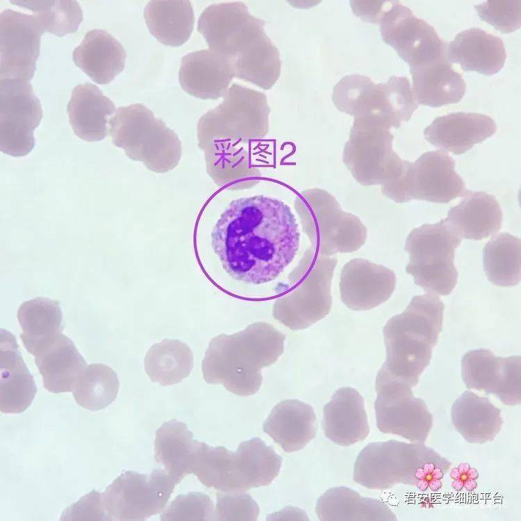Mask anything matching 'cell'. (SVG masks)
<instances>
[{
	"label": "cell",
	"instance_id": "1",
	"mask_svg": "<svg viewBox=\"0 0 521 521\" xmlns=\"http://www.w3.org/2000/svg\"><path fill=\"white\" fill-rule=\"evenodd\" d=\"M211 240L227 274L258 285L276 279L293 260L300 233L286 204L256 195L232 201L215 224Z\"/></svg>",
	"mask_w": 521,
	"mask_h": 521
},
{
	"label": "cell",
	"instance_id": "2",
	"mask_svg": "<svg viewBox=\"0 0 521 521\" xmlns=\"http://www.w3.org/2000/svg\"><path fill=\"white\" fill-rule=\"evenodd\" d=\"M286 336L269 323L255 322L237 333L213 338L201 362L204 380L242 397L256 394L263 368L277 361Z\"/></svg>",
	"mask_w": 521,
	"mask_h": 521
},
{
	"label": "cell",
	"instance_id": "3",
	"mask_svg": "<svg viewBox=\"0 0 521 521\" xmlns=\"http://www.w3.org/2000/svg\"><path fill=\"white\" fill-rule=\"evenodd\" d=\"M444 304L436 295L414 296L405 310L383 327L387 374L411 388L430 363L443 329Z\"/></svg>",
	"mask_w": 521,
	"mask_h": 521
},
{
	"label": "cell",
	"instance_id": "4",
	"mask_svg": "<svg viewBox=\"0 0 521 521\" xmlns=\"http://www.w3.org/2000/svg\"><path fill=\"white\" fill-rule=\"evenodd\" d=\"M450 466L447 458L423 443L390 440L371 443L360 452L353 479L369 489L386 490L403 483L437 490Z\"/></svg>",
	"mask_w": 521,
	"mask_h": 521
},
{
	"label": "cell",
	"instance_id": "5",
	"mask_svg": "<svg viewBox=\"0 0 521 521\" xmlns=\"http://www.w3.org/2000/svg\"><path fill=\"white\" fill-rule=\"evenodd\" d=\"M280 468L278 454L259 438L240 443L235 452L201 442L192 474L206 487L243 491L270 485Z\"/></svg>",
	"mask_w": 521,
	"mask_h": 521
},
{
	"label": "cell",
	"instance_id": "6",
	"mask_svg": "<svg viewBox=\"0 0 521 521\" xmlns=\"http://www.w3.org/2000/svg\"><path fill=\"white\" fill-rule=\"evenodd\" d=\"M332 101L340 112L354 118L375 117L399 129L418 108L408 79L392 76L374 83L368 76L349 74L333 87Z\"/></svg>",
	"mask_w": 521,
	"mask_h": 521
},
{
	"label": "cell",
	"instance_id": "7",
	"mask_svg": "<svg viewBox=\"0 0 521 521\" xmlns=\"http://www.w3.org/2000/svg\"><path fill=\"white\" fill-rule=\"evenodd\" d=\"M461 240L445 219L413 229L404 247L409 255L406 272L427 293L448 295L458 281L454 262Z\"/></svg>",
	"mask_w": 521,
	"mask_h": 521
},
{
	"label": "cell",
	"instance_id": "8",
	"mask_svg": "<svg viewBox=\"0 0 521 521\" xmlns=\"http://www.w3.org/2000/svg\"><path fill=\"white\" fill-rule=\"evenodd\" d=\"M290 279L291 287L278 298L273 317L296 331L306 329L326 317L332 306L331 279L335 259L310 258Z\"/></svg>",
	"mask_w": 521,
	"mask_h": 521
},
{
	"label": "cell",
	"instance_id": "9",
	"mask_svg": "<svg viewBox=\"0 0 521 521\" xmlns=\"http://www.w3.org/2000/svg\"><path fill=\"white\" fill-rule=\"evenodd\" d=\"M176 484L164 469L126 470L101 493L109 520L142 521L164 510Z\"/></svg>",
	"mask_w": 521,
	"mask_h": 521
},
{
	"label": "cell",
	"instance_id": "10",
	"mask_svg": "<svg viewBox=\"0 0 521 521\" xmlns=\"http://www.w3.org/2000/svg\"><path fill=\"white\" fill-rule=\"evenodd\" d=\"M113 143L132 159L154 167L172 153L176 140L165 123L141 103L119 106L108 122Z\"/></svg>",
	"mask_w": 521,
	"mask_h": 521
},
{
	"label": "cell",
	"instance_id": "11",
	"mask_svg": "<svg viewBox=\"0 0 521 521\" xmlns=\"http://www.w3.org/2000/svg\"><path fill=\"white\" fill-rule=\"evenodd\" d=\"M374 407L377 427L383 433L424 443L433 426V415L411 387L379 370L375 381Z\"/></svg>",
	"mask_w": 521,
	"mask_h": 521
},
{
	"label": "cell",
	"instance_id": "12",
	"mask_svg": "<svg viewBox=\"0 0 521 521\" xmlns=\"http://www.w3.org/2000/svg\"><path fill=\"white\" fill-rule=\"evenodd\" d=\"M382 40L410 67L447 56V44L434 28L398 1H388L378 23Z\"/></svg>",
	"mask_w": 521,
	"mask_h": 521
},
{
	"label": "cell",
	"instance_id": "13",
	"mask_svg": "<svg viewBox=\"0 0 521 521\" xmlns=\"http://www.w3.org/2000/svg\"><path fill=\"white\" fill-rule=\"evenodd\" d=\"M265 24L243 2H224L210 4L202 11L197 31L208 49L233 60L266 35Z\"/></svg>",
	"mask_w": 521,
	"mask_h": 521
},
{
	"label": "cell",
	"instance_id": "14",
	"mask_svg": "<svg viewBox=\"0 0 521 521\" xmlns=\"http://www.w3.org/2000/svg\"><path fill=\"white\" fill-rule=\"evenodd\" d=\"M42 108L30 81L0 79V149L14 157L28 155L35 147L34 131Z\"/></svg>",
	"mask_w": 521,
	"mask_h": 521
},
{
	"label": "cell",
	"instance_id": "15",
	"mask_svg": "<svg viewBox=\"0 0 521 521\" xmlns=\"http://www.w3.org/2000/svg\"><path fill=\"white\" fill-rule=\"evenodd\" d=\"M392 128L375 117L354 118L345 155L354 162L363 183H384L402 169L404 160L392 150Z\"/></svg>",
	"mask_w": 521,
	"mask_h": 521
},
{
	"label": "cell",
	"instance_id": "16",
	"mask_svg": "<svg viewBox=\"0 0 521 521\" xmlns=\"http://www.w3.org/2000/svg\"><path fill=\"white\" fill-rule=\"evenodd\" d=\"M455 162L446 152L430 151L415 162L408 160L404 171L401 203L413 199L448 203L470 190L455 171Z\"/></svg>",
	"mask_w": 521,
	"mask_h": 521
},
{
	"label": "cell",
	"instance_id": "17",
	"mask_svg": "<svg viewBox=\"0 0 521 521\" xmlns=\"http://www.w3.org/2000/svg\"><path fill=\"white\" fill-rule=\"evenodd\" d=\"M44 32L32 15L6 9L0 15V79L30 81Z\"/></svg>",
	"mask_w": 521,
	"mask_h": 521
},
{
	"label": "cell",
	"instance_id": "18",
	"mask_svg": "<svg viewBox=\"0 0 521 521\" xmlns=\"http://www.w3.org/2000/svg\"><path fill=\"white\" fill-rule=\"evenodd\" d=\"M223 101L199 119L202 133L231 130L247 136L266 133L270 108L266 95L260 91L232 83Z\"/></svg>",
	"mask_w": 521,
	"mask_h": 521
},
{
	"label": "cell",
	"instance_id": "19",
	"mask_svg": "<svg viewBox=\"0 0 521 521\" xmlns=\"http://www.w3.org/2000/svg\"><path fill=\"white\" fill-rule=\"evenodd\" d=\"M520 355L497 356L488 349L470 350L461 360V376L467 388L494 395L508 406L520 404Z\"/></svg>",
	"mask_w": 521,
	"mask_h": 521
},
{
	"label": "cell",
	"instance_id": "20",
	"mask_svg": "<svg viewBox=\"0 0 521 521\" xmlns=\"http://www.w3.org/2000/svg\"><path fill=\"white\" fill-rule=\"evenodd\" d=\"M341 300L351 310L367 311L386 302L396 286L393 271L356 258L345 265L340 281Z\"/></svg>",
	"mask_w": 521,
	"mask_h": 521
},
{
	"label": "cell",
	"instance_id": "21",
	"mask_svg": "<svg viewBox=\"0 0 521 521\" xmlns=\"http://www.w3.org/2000/svg\"><path fill=\"white\" fill-rule=\"evenodd\" d=\"M233 78L231 60L210 49L188 53L181 60L179 84L194 97L203 100L223 97Z\"/></svg>",
	"mask_w": 521,
	"mask_h": 521
},
{
	"label": "cell",
	"instance_id": "22",
	"mask_svg": "<svg viewBox=\"0 0 521 521\" xmlns=\"http://www.w3.org/2000/svg\"><path fill=\"white\" fill-rule=\"evenodd\" d=\"M497 129L495 122L486 115L456 112L436 117L423 135L443 151L460 155L493 135Z\"/></svg>",
	"mask_w": 521,
	"mask_h": 521
},
{
	"label": "cell",
	"instance_id": "23",
	"mask_svg": "<svg viewBox=\"0 0 521 521\" xmlns=\"http://www.w3.org/2000/svg\"><path fill=\"white\" fill-rule=\"evenodd\" d=\"M324 436L340 446L364 440L370 433L365 402L352 387L338 389L323 408Z\"/></svg>",
	"mask_w": 521,
	"mask_h": 521
},
{
	"label": "cell",
	"instance_id": "24",
	"mask_svg": "<svg viewBox=\"0 0 521 521\" xmlns=\"http://www.w3.org/2000/svg\"><path fill=\"white\" fill-rule=\"evenodd\" d=\"M15 337L1 330L0 411L4 413H21L33 402L37 392L33 377L20 352Z\"/></svg>",
	"mask_w": 521,
	"mask_h": 521
},
{
	"label": "cell",
	"instance_id": "25",
	"mask_svg": "<svg viewBox=\"0 0 521 521\" xmlns=\"http://www.w3.org/2000/svg\"><path fill=\"white\" fill-rule=\"evenodd\" d=\"M44 388L51 393L72 392L88 365L73 341L60 333L34 355Z\"/></svg>",
	"mask_w": 521,
	"mask_h": 521
},
{
	"label": "cell",
	"instance_id": "26",
	"mask_svg": "<svg viewBox=\"0 0 521 521\" xmlns=\"http://www.w3.org/2000/svg\"><path fill=\"white\" fill-rule=\"evenodd\" d=\"M449 63L458 64L463 71L486 76L498 73L507 56L503 41L479 28L458 33L447 47Z\"/></svg>",
	"mask_w": 521,
	"mask_h": 521
},
{
	"label": "cell",
	"instance_id": "27",
	"mask_svg": "<svg viewBox=\"0 0 521 521\" xmlns=\"http://www.w3.org/2000/svg\"><path fill=\"white\" fill-rule=\"evenodd\" d=\"M263 431L287 453L303 449L317 432L312 406L298 399L279 402L263 422Z\"/></svg>",
	"mask_w": 521,
	"mask_h": 521
},
{
	"label": "cell",
	"instance_id": "28",
	"mask_svg": "<svg viewBox=\"0 0 521 521\" xmlns=\"http://www.w3.org/2000/svg\"><path fill=\"white\" fill-rule=\"evenodd\" d=\"M126 53L114 36L104 29L94 28L85 35L74 48L75 65L99 84H108L125 67Z\"/></svg>",
	"mask_w": 521,
	"mask_h": 521
},
{
	"label": "cell",
	"instance_id": "29",
	"mask_svg": "<svg viewBox=\"0 0 521 521\" xmlns=\"http://www.w3.org/2000/svg\"><path fill=\"white\" fill-rule=\"evenodd\" d=\"M74 134L86 142L100 141L108 133V117L116 112L114 103L91 83L76 85L67 106Z\"/></svg>",
	"mask_w": 521,
	"mask_h": 521
},
{
	"label": "cell",
	"instance_id": "30",
	"mask_svg": "<svg viewBox=\"0 0 521 521\" xmlns=\"http://www.w3.org/2000/svg\"><path fill=\"white\" fill-rule=\"evenodd\" d=\"M413 92L417 104L438 108L460 102L466 84L447 56L429 63L410 67Z\"/></svg>",
	"mask_w": 521,
	"mask_h": 521
},
{
	"label": "cell",
	"instance_id": "31",
	"mask_svg": "<svg viewBox=\"0 0 521 521\" xmlns=\"http://www.w3.org/2000/svg\"><path fill=\"white\" fill-rule=\"evenodd\" d=\"M445 219L461 237L481 240L497 233L502 225V212L497 200L484 192H469Z\"/></svg>",
	"mask_w": 521,
	"mask_h": 521
},
{
	"label": "cell",
	"instance_id": "32",
	"mask_svg": "<svg viewBox=\"0 0 521 521\" xmlns=\"http://www.w3.org/2000/svg\"><path fill=\"white\" fill-rule=\"evenodd\" d=\"M200 445L185 423L170 420L156 433L154 458L177 485L193 472Z\"/></svg>",
	"mask_w": 521,
	"mask_h": 521
},
{
	"label": "cell",
	"instance_id": "33",
	"mask_svg": "<svg viewBox=\"0 0 521 521\" xmlns=\"http://www.w3.org/2000/svg\"><path fill=\"white\" fill-rule=\"evenodd\" d=\"M315 513L322 521H395L383 502L360 495L345 486L328 489L317 499Z\"/></svg>",
	"mask_w": 521,
	"mask_h": 521
},
{
	"label": "cell",
	"instance_id": "34",
	"mask_svg": "<svg viewBox=\"0 0 521 521\" xmlns=\"http://www.w3.org/2000/svg\"><path fill=\"white\" fill-rule=\"evenodd\" d=\"M451 420L468 443L483 444L494 440L503 424L500 409L488 397L464 391L452 404Z\"/></svg>",
	"mask_w": 521,
	"mask_h": 521
},
{
	"label": "cell",
	"instance_id": "35",
	"mask_svg": "<svg viewBox=\"0 0 521 521\" xmlns=\"http://www.w3.org/2000/svg\"><path fill=\"white\" fill-rule=\"evenodd\" d=\"M144 18L151 34L163 44L172 47L188 41L195 22L189 0H151L144 7Z\"/></svg>",
	"mask_w": 521,
	"mask_h": 521
},
{
	"label": "cell",
	"instance_id": "36",
	"mask_svg": "<svg viewBox=\"0 0 521 521\" xmlns=\"http://www.w3.org/2000/svg\"><path fill=\"white\" fill-rule=\"evenodd\" d=\"M17 317L22 329L21 339L26 349L33 356L63 329V315L60 302L38 297L24 301Z\"/></svg>",
	"mask_w": 521,
	"mask_h": 521
},
{
	"label": "cell",
	"instance_id": "37",
	"mask_svg": "<svg viewBox=\"0 0 521 521\" xmlns=\"http://www.w3.org/2000/svg\"><path fill=\"white\" fill-rule=\"evenodd\" d=\"M194 357L190 347L177 339H164L153 345L144 358L145 372L153 382L172 386L188 377Z\"/></svg>",
	"mask_w": 521,
	"mask_h": 521
},
{
	"label": "cell",
	"instance_id": "38",
	"mask_svg": "<svg viewBox=\"0 0 521 521\" xmlns=\"http://www.w3.org/2000/svg\"><path fill=\"white\" fill-rule=\"evenodd\" d=\"M483 263L490 283L501 287L516 286L520 280V239L505 232L493 236L483 249Z\"/></svg>",
	"mask_w": 521,
	"mask_h": 521
},
{
	"label": "cell",
	"instance_id": "39",
	"mask_svg": "<svg viewBox=\"0 0 521 521\" xmlns=\"http://www.w3.org/2000/svg\"><path fill=\"white\" fill-rule=\"evenodd\" d=\"M231 61L234 78L265 90L275 85L281 74L279 51L267 35Z\"/></svg>",
	"mask_w": 521,
	"mask_h": 521
},
{
	"label": "cell",
	"instance_id": "40",
	"mask_svg": "<svg viewBox=\"0 0 521 521\" xmlns=\"http://www.w3.org/2000/svg\"><path fill=\"white\" fill-rule=\"evenodd\" d=\"M119 381L109 366L94 363L87 366L72 391L76 402L84 408L96 411L113 403L118 394Z\"/></svg>",
	"mask_w": 521,
	"mask_h": 521
},
{
	"label": "cell",
	"instance_id": "41",
	"mask_svg": "<svg viewBox=\"0 0 521 521\" xmlns=\"http://www.w3.org/2000/svg\"><path fill=\"white\" fill-rule=\"evenodd\" d=\"M31 10L44 31L58 36L76 31L83 19V10L76 0L10 1Z\"/></svg>",
	"mask_w": 521,
	"mask_h": 521
},
{
	"label": "cell",
	"instance_id": "42",
	"mask_svg": "<svg viewBox=\"0 0 521 521\" xmlns=\"http://www.w3.org/2000/svg\"><path fill=\"white\" fill-rule=\"evenodd\" d=\"M161 520H215L214 503L200 492H190L176 496L160 515Z\"/></svg>",
	"mask_w": 521,
	"mask_h": 521
},
{
	"label": "cell",
	"instance_id": "43",
	"mask_svg": "<svg viewBox=\"0 0 521 521\" xmlns=\"http://www.w3.org/2000/svg\"><path fill=\"white\" fill-rule=\"evenodd\" d=\"M480 19L503 33H511L521 26L520 0H489L474 4Z\"/></svg>",
	"mask_w": 521,
	"mask_h": 521
},
{
	"label": "cell",
	"instance_id": "44",
	"mask_svg": "<svg viewBox=\"0 0 521 521\" xmlns=\"http://www.w3.org/2000/svg\"><path fill=\"white\" fill-rule=\"evenodd\" d=\"M260 508L252 497L243 491L220 492L217 493L215 520L255 521Z\"/></svg>",
	"mask_w": 521,
	"mask_h": 521
},
{
	"label": "cell",
	"instance_id": "45",
	"mask_svg": "<svg viewBox=\"0 0 521 521\" xmlns=\"http://www.w3.org/2000/svg\"><path fill=\"white\" fill-rule=\"evenodd\" d=\"M60 520H109L104 508L101 493L92 490L76 502L67 507Z\"/></svg>",
	"mask_w": 521,
	"mask_h": 521
},
{
	"label": "cell",
	"instance_id": "46",
	"mask_svg": "<svg viewBox=\"0 0 521 521\" xmlns=\"http://www.w3.org/2000/svg\"><path fill=\"white\" fill-rule=\"evenodd\" d=\"M388 1H350L354 14L361 19L377 24Z\"/></svg>",
	"mask_w": 521,
	"mask_h": 521
},
{
	"label": "cell",
	"instance_id": "47",
	"mask_svg": "<svg viewBox=\"0 0 521 521\" xmlns=\"http://www.w3.org/2000/svg\"><path fill=\"white\" fill-rule=\"evenodd\" d=\"M464 465L463 467V472L461 473L458 468H454L453 470L456 472V474L452 475V478L456 479L454 483H462L461 488L463 485L466 486V483L472 482L474 479L478 478V473L476 470L470 472L473 468H471L468 464H464Z\"/></svg>",
	"mask_w": 521,
	"mask_h": 521
}]
</instances>
